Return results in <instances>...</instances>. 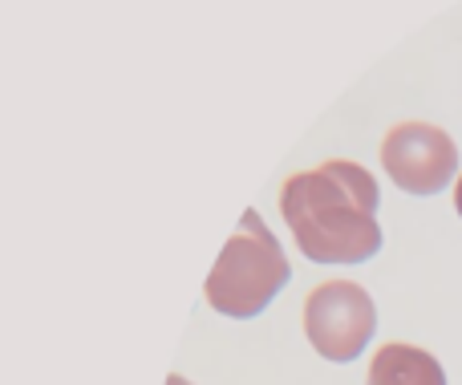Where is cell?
Returning a JSON list of instances; mask_svg holds the SVG:
<instances>
[{
    "label": "cell",
    "instance_id": "5",
    "mask_svg": "<svg viewBox=\"0 0 462 385\" xmlns=\"http://www.w3.org/2000/svg\"><path fill=\"white\" fill-rule=\"evenodd\" d=\"M369 385H447V378H442V365L434 362V353L390 341L369 362Z\"/></svg>",
    "mask_w": 462,
    "mask_h": 385
},
{
    "label": "cell",
    "instance_id": "3",
    "mask_svg": "<svg viewBox=\"0 0 462 385\" xmlns=\"http://www.w3.org/2000/svg\"><path fill=\"white\" fill-rule=\"evenodd\" d=\"M377 329L369 292L353 280H325L304 300V337L325 362H353Z\"/></svg>",
    "mask_w": 462,
    "mask_h": 385
},
{
    "label": "cell",
    "instance_id": "1",
    "mask_svg": "<svg viewBox=\"0 0 462 385\" xmlns=\"http://www.w3.org/2000/svg\"><path fill=\"white\" fill-rule=\"evenodd\" d=\"M292 240L317 264H361L382 248L377 227V183L349 159H328L300 170L280 191Z\"/></svg>",
    "mask_w": 462,
    "mask_h": 385
},
{
    "label": "cell",
    "instance_id": "4",
    "mask_svg": "<svg viewBox=\"0 0 462 385\" xmlns=\"http://www.w3.org/2000/svg\"><path fill=\"white\" fill-rule=\"evenodd\" d=\"M382 167L402 191L434 195L455 179L458 146L442 126L430 122H402L382 138Z\"/></svg>",
    "mask_w": 462,
    "mask_h": 385
},
{
    "label": "cell",
    "instance_id": "7",
    "mask_svg": "<svg viewBox=\"0 0 462 385\" xmlns=\"http://www.w3.org/2000/svg\"><path fill=\"white\" fill-rule=\"evenodd\" d=\"M167 385H191V381H183V378H171Z\"/></svg>",
    "mask_w": 462,
    "mask_h": 385
},
{
    "label": "cell",
    "instance_id": "2",
    "mask_svg": "<svg viewBox=\"0 0 462 385\" xmlns=\"http://www.w3.org/2000/svg\"><path fill=\"white\" fill-rule=\"evenodd\" d=\"M288 284V260L272 232L247 211L208 276V305L224 316H255Z\"/></svg>",
    "mask_w": 462,
    "mask_h": 385
},
{
    "label": "cell",
    "instance_id": "6",
    "mask_svg": "<svg viewBox=\"0 0 462 385\" xmlns=\"http://www.w3.org/2000/svg\"><path fill=\"white\" fill-rule=\"evenodd\" d=\"M455 207H458V215H462V175H458V183H455Z\"/></svg>",
    "mask_w": 462,
    "mask_h": 385
}]
</instances>
